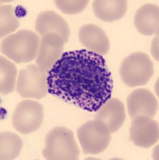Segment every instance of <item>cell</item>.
Wrapping results in <instances>:
<instances>
[{
  "mask_svg": "<svg viewBox=\"0 0 159 160\" xmlns=\"http://www.w3.org/2000/svg\"><path fill=\"white\" fill-rule=\"evenodd\" d=\"M47 75L48 93L88 112H96L113 94L106 60L88 50L64 52Z\"/></svg>",
  "mask_w": 159,
  "mask_h": 160,
  "instance_id": "obj_1",
  "label": "cell"
},
{
  "mask_svg": "<svg viewBox=\"0 0 159 160\" xmlns=\"http://www.w3.org/2000/svg\"><path fill=\"white\" fill-rule=\"evenodd\" d=\"M40 37L31 30H19L1 41V52L15 63H28L36 58Z\"/></svg>",
  "mask_w": 159,
  "mask_h": 160,
  "instance_id": "obj_2",
  "label": "cell"
},
{
  "mask_svg": "<svg viewBox=\"0 0 159 160\" xmlns=\"http://www.w3.org/2000/svg\"><path fill=\"white\" fill-rule=\"evenodd\" d=\"M42 155L48 160H77L80 150L73 132L65 127H56L47 134Z\"/></svg>",
  "mask_w": 159,
  "mask_h": 160,
  "instance_id": "obj_3",
  "label": "cell"
},
{
  "mask_svg": "<svg viewBox=\"0 0 159 160\" xmlns=\"http://www.w3.org/2000/svg\"><path fill=\"white\" fill-rule=\"evenodd\" d=\"M154 75V64L144 52L132 53L123 59L120 75L123 83L130 88L144 86Z\"/></svg>",
  "mask_w": 159,
  "mask_h": 160,
  "instance_id": "obj_4",
  "label": "cell"
},
{
  "mask_svg": "<svg viewBox=\"0 0 159 160\" xmlns=\"http://www.w3.org/2000/svg\"><path fill=\"white\" fill-rule=\"evenodd\" d=\"M77 137L84 155H97L107 149L111 133L104 122L89 120L77 129Z\"/></svg>",
  "mask_w": 159,
  "mask_h": 160,
  "instance_id": "obj_5",
  "label": "cell"
},
{
  "mask_svg": "<svg viewBox=\"0 0 159 160\" xmlns=\"http://www.w3.org/2000/svg\"><path fill=\"white\" fill-rule=\"evenodd\" d=\"M47 76V73L42 72L36 64H29L18 74L17 93L24 98H44L48 93Z\"/></svg>",
  "mask_w": 159,
  "mask_h": 160,
  "instance_id": "obj_6",
  "label": "cell"
},
{
  "mask_svg": "<svg viewBox=\"0 0 159 160\" xmlns=\"http://www.w3.org/2000/svg\"><path fill=\"white\" fill-rule=\"evenodd\" d=\"M12 125L15 131L28 135L36 131L44 120V108L35 100H23L15 108L12 115Z\"/></svg>",
  "mask_w": 159,
  "mask_h": 160,
  "instance_id": "obj_7",
  "label": "cell"
},
{
  "mask_svg": "<svg viewBox=\"0 0 159 160\" xmlns=\"http://www.w3.org/2000/svg\"><path fill=\"white\" fill-rule=\"evenodd\" d=\"M64 42L56 33H48L41 38L35 64L42 72L48 73L61 58Z\"/></svg>",
  "mask_w": 159,
  "mask_h": 160,
  "instance_id": "obj_8",
  "label": "cell"
},
{
  "mask_svg": "<svg viewBox=\"0 0 159 160\" xmlns=\"http://www.w3.org/2000/svg\"><path fill=\"white\" fill-rule=\"evenodd\" d=\"M130 139L137 147L149 148L158 142V122L147 116L133 118L130 128Z\"/></svg>",
  "mask_w": 159,
  "mask_h": 160,
  "instance_id": "obj_9",
  "label": "cell"
},
{
  "mask_svg": "<svg viewBox=\"0 0 159 160\" xmlns=\"http://www.w3.org/2000/svg\"><path fill=\"white\" fill-rule=\"evenodd\" d=\"M127 108L131 118L137 116L154 118L158 111V100L149 90L138 88L127 97Z\"/></svg>",
  "mask_w": 159,
  "mask_h": 160,
  "instance_id": "obj_10",
  "label": "cell"
},
{
  "mask_svg": "<svg viewBox=\"0 0 159 160\" xmlns=\"http://www.w3.org/2000/svg\"><path fill=\"white\" fill-rule=\"evenodd\" d=\"M79 41L83 47L98 55H107L110 42L108 36L100 27L95 24L82 26L78 32Z\"/></svg>",
  "mask_w": 159,
  "mask_h": 160,
  "instance_id": "obj_11",
  "label": "cell"
},
{
  "mask_svg": "<svg viewBox=\"0 0 159 160\" xmlns=\"http://www.w3.org/2000/svg\"><path fill=\"white\" fill-rule=\"evenodd\" d=\"M35 28L41 37L48 33H56L63 38L64 44L68 42L70 30L68 22L54 11H45L40 13L35 19Z\"/></svg>",
  "mask_w": 159,
  "mask_h": 160,
  "instance_id": "obj_12",
  "label": "cell"
},
{
  "mask_svg": "<svg viewBox=\"0 0 159 160\" xmlns=\"http://www.w3.org/2000/svg\"><path fill=\"white\" fill-rule=\"evenodd\" d=\"M126 114L124 103L118 98H111L99 108L94 115L95 119L102 121L107 125L110 133L117 132L125 120Z\"/></svg>",
  "mask_w": 159,
  "mask_h": 160,
  "instance_id": "obj_13",
  "label": "cell"
},
{
  "mask_svg": "<svg viewBox=\"0 0 159 160\" xmlns=\"http://www.w3.org/2000/svg\"><path fill=\"white\" fill-rule=\"evenodd\" d=\"M134 25L141 35L151 36L158 35L159 7L156 4L147 3L136 11Z\"/></svg>",
  "mask_w": 159,
  "mask_h": 160,
  "instance_id": "obj_14",
  "label": "cell"
},
{
  "mask_svg": "<svg viewBox=\"0 0 159 160\" xmlns=\"http://www.w3.org/2000/svg\"><path fill=\"white\" fill-rule=\"evenodd\" d=\"M126 0H95L93 8L97 18L104 22H114L121 19L127 11Z\"/></svg>",
  "mask_w": 159,
  "mask_h": 160,
  "instance_id": "obj_15",
  "label": "cell"
},
{
  "mask_svg": "<svg viewBox=\"0 0 159 160\" xmlns=\"http://www.w3.org/2000/svg\"><path fill=\"white\" fill-rule=\"evenodd\" d=\"M17 82V68L11 61L1 55L0 58V93L9 95L15 91Z\"/></svg>",
  "mask_w": 159,
  "mask_h": 160,
  "instance_id": "obj_16",
  "label": "cell"
},
{
  "mask_svg": "<svg viewBox=\"0 0 159 160\" xmlns=\"http://www.w3.org/2000/svg\"><path fill=\"white\" fill-rule=\"evenodd\" d=\"M23 148V141L12 132H2L0 135V159H15Z\"/></svg>",
  "mask_w": 159,
  "mask_h": 160,
  "instance_id": "obj_17",
  "label": "cell"
},
{
  "mask_svg": "<svg viewBox=\"0 0 159 160\" xmlns=\"http://www.w3.org/2000/svg\"><path fill=\"white\" fill-rule=\"evenodd\" d=\"M19 28V21L17 18L14 8L11 5L0 7V38H2L15 32Z\"/></svg>",
  "mask_w": 159,
  "mask_h": 160,
  "instance_id": "obj_18",
  "label": "cell"
},
{
  "mask_svg": "<svg viewBox=\"0 0 159 160\" xmlns=\"http://www.w3.org/2000/svg\"><path fill=\"white\" fill-rule=\"evenodd\" d=\"M56 6L65 15H76L82 12L88 6V0H56Z\"/></svg>",
  "mask_w": 159,
  "mask_h": 160,
  "instance_id": "obj_19",
  "label": "cell"
}]
</instances>
